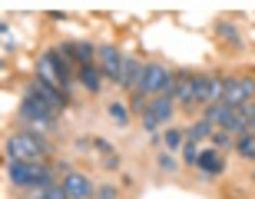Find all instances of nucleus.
<instances>
[{
  "mask_svg": "<svg viewBox=\"0 0 255 199\" xmlns=\"http://www.w3.org/2000/svg\"><path fill=\"white\" fill-rule=\"evenodd\" d=\"M47 153H50V146L40 133H17V136L7 140L10 163H43Z\"/></svg>",
  "mask_w": 255,
  "mask_h": 199,
  "instance_id": "f257e3e1",
  "label": "nucleus"
},
{
  "mask_svg": "<svg viewBox=\"0 0 255 199\" xmlns=\"http://www.w3.org/2000/svg\"><path fill=\"white\" fill-rule=\"evenodd\" d=\"M202 93H206V76H196L189 70L176 73V90H172V100L182 106H192L199 100L202 103Z\"/></svg>",
  "mask_w": 255,
  "mask_h": 199,
  "instance_id": "f03ea898",
  "label": "nucleus"
},
{
  "mask_svg": "<svg viewBox=\"0 0 255 199\" xmlns=\"http://www.w3.org/2000/svg\"><path fill=\"white\" fill-rule=\"evenodd\" d=\"M20 120H23V123H30V126H33V133H37L40 126H47L50 120H53V110H50V106L43 103L33 90H27V93H23V100H20Z\"/></svg>",
  "mask_w": 255,
  "mask_h": 199,
  "instance_id": "7ed1b4c3",
  "label": "nucleus"
},
{
  "mask_svg": "<svg viewBox=\"0 0 255 199\" xmlns=\"http://www.w3.org/2000/svg\"><path fill=\"white\" fill-rule=\"evenodd\" d=\"M229 106H249L255 103V80L252 76H229L226 80V96H222Z\"/></svg>",
  "mask_w": 255,
  "mask_h": 199,
  "instance_id": "20e7f679",
  "label": "nucleus"
},
{
  "mask_svg": "<svg viewBox=\"0 0 255 199\" xmlns=\"http://www.w3.org/2000/svg\"><path fill=\"white\" fill-rule=\"evenodd\" d=\"M37 80H43V83L57 86V90L66 93V80H63V73H60V66H57V50H50V53H43V57L37 60Z\"/></svg>",
  "mask_w": 255,
  "mask_h": 199,
  "instance_id": "39448f33",
  "label": "nucleus"
},
{
  "mask_svg": "<svg viewBox=\"0 0 255 199\" xmlns=\"http://www.w3.org/2000/svg\"><path fill=\"white\" fill-rule=\"evenodd\" d=\"M60 186H63V193H66L70 199H90V196H96L90 176H83V173H76V170H66Z\"/></svg>",
  "mask_w": 255,
  "mask_h": 199,
  "instance_id": "423d86ee",
  "label": "nucleus"
},
{
  "mask_svg": "<svg viewBox=\"0 0 255 199\" xmlns=\"http://www.w3.org/2000/svg\"><path fill=\"white\" fill-rule=\"evenodd\" d=\"M96 66H100V73H103V76H110V80L120 83L123 57H120V50H116L113 43H103V47H100V53H96Z\"/></svg>",
  "mask_w": 255,
  "mask_h": 199,
  "instance_id": "0eeeda50",
  "label": "nucleus"
},
{
  "mask_svg": "<svg viewBox=\"0 0 255 199\" xmlns=\"http://www.w3.org/2000/svg\"><path fill=\"white\" fill-rule=\"evenodd\" d=\"M30 90H33V93H37L40 100H43V103H47L50 110H53V113L66 106V93H63V90H57V86L43 83V80H33V83H30Z\"/></svg>",
  "mask_w": 255,
  "mask_h": 199,
  "instance_id": "6e6552de",
  "label": "nucleus"
},
{
  "mask_svg": "<svg viewBox=\"0 0 255 199\" xmlns=\"http://www.w3.org/2000/svg\"><path fill=\"white\" fill-rule=\"evenodd\" d=\"M142 66H146V63H139V60H132V57H123V70H120V86H123V90L132 93V90L139 86Z\"/></svg>",
  "mask_w": 255,
  "mask_h": 199,
  "instance_id": "1a4fd4ad",
  "label": "nucleus"
},
{
  "mask_svg": "<svg viewBox=\"0 0 255 199\" xmlns=\"http://www.w3.org/2000/svg\"><path fill=\"white\" fill-rule=\"evenodd\" d=\"M76 80H80V86H83L86 93H100V90H103V86H100L103 73H100V66H96V63H83V66H76Z\"/></svg>",
  "mask_w": 255,
  "mask_h": 199,
  "instance_id": "9d476101",
  "label": "nucleus"
},
{
  "mask_svg": "<svg viewBox=\"0 0 255 199\" xmlns=\"http://www.w3.org/2000/svg\"><path fill=\"white\" fill-rule=\"evenodd\" d=\"M199 173H206V176H219V173L226 170V153L219 150H202V156H199Z\"/></svg>",
  "mask_w": 255,
  "mask_h": 199,
  "instance_id": "9b49d317",
  "label": "nucleus"
},
{
  "mask_svg": "<svg viewBox=\"0 0 255 199\" xmlns=\"http://www.w3.org/2000/svg\"><path fill=\"white\" fill-rule=\"evenodd\" d=\"M172 106H176V100L172 96H152V103H149V116L156 120V123H169L172 120Z\"/></svg>",
  "mask_w": 255,
  "mask_h": 199,
  "instance_id": "f8f14e48",
  "label": "nucleus"
},
{
  "mask_svg": "<svg viewBox=\"0 0 255 199\" xmlns=\"http://www.w3.org/2000/svg\"><path fill=\"white\" fill-rule=\"evenodd\" d=\"M232 113H236V106H229L226 100H222V103L209 106V110H206V113H202V116H206V120H209V123H212V126H216V130H226V123H229V120H232Z\"/></svg>",
  "mask_w": 255,
  "mask_h": 199,
  "instance_id": "ddd939ff",
  "label": "nucleus"
},
{
  "mask_svg": "<svg viewBox=\"0 0 255 199\" xmlns=\"http://www.w3.org/2000/svg\"><path fill=\"white\" fill-rule=\"evenodd\" d=\"M222 96H226V80H222V76H206V93H202V103L216 106V103H222Z\"/></svg>",
  "mask_w": 255,
  "mask_h": 199,
  "instance_id": "4468645a",
  "label": "nucleus"
},
{
  "mask_svg": "<svg viewBox=\"0 0 255 199\" xmlns=\"http://www.w3.org/2000/svg\"><path fill=\"white\" fill-rule=\"evenodd\" d=\"M212 133H216V126H212V123H209V120H206V116H202V120H196V123H192L189 130H186V143H199V140H209Z\"/></svg>",
  "mask_w": 255,
  "mask_h": 199,
  "instance_id": "2eb2a0df",
  "label": "nucleus"
},
{
  "mask_svg": "<svg viewBox=\"0 0 255 199\" xmlns=\"http://www.w3.org/2000/svg\"><path fill=\"white\" fill-rule=\"evenodd\" d=\"M149 103H152V96H146L142 90H132V96H129V113H136L142 120V116L149 113Z\"/></svg>",
  "mask_w": 255,
  "mask_h": 199,
  "instance_id": "dca6fc26",
  "label": "nucleus"
},
{
  "mask_svg": "<svg viewBox=\"0 0 255 199\" xmlns=\"http://www.w3.org/2000/svg\"><path fill=\"white\" fill-rule=\"evenodd\" d=\"M236 153L242 160H255V133H242L236 136Z\"/></svg>",
  "mask_w": 255,
  "mask_h": 199,
  "instance_id": "f3484780",
  "label": "nucleus"
},
{
  "mask_svg": "<svg viewBox=\"0 0 255 199\" xmlns=\"http://www.w3.org/2000/svg\"><path fill=\"white\" fill-rule=\"evenodd\" d=\"M159 140H162V146H166V153H172V150H179V146H186V133L176 130V126H169Z\"/></svg>",
  "mask_w": 255,
  "mask_h": 199,
  "instance_id": "a211bd4d",
  "label": "nucleus"
},
{
  "mask_svg": "<svg viewBox=\"0 0 255 199\" xmlns=\"http://www.w3.org/2000/svg\"><path fill=\"white\" fill-rule=\"evenodd\" d=\"M106 116H110L116 126H126V123H129V106H126V103H110V106H106Z\"/></svg>",
  "mask_w": 255,
  "mask_h": 199,
  "instance_id": "6ab92c4d",
  "label": "nucleus"
},
{
  "mask_svg": "<svg viewBox=\"0 0 255 199\" xmlns=\"http://www.w3.org/2000/svg\"><path fill=\"white\" fill-rule=\"evenodd\" d=\"M209 140H212V150H219V153H226L229 146H236V136H232L229 130H216Z\"/></svg>",
  "mask_w": 255,
  "mask_h": 199,
  "instance_id": "aec40b11",
  "label": "nucleus"
},
{
  "mask_svg": "<svg viewBox=\"0 0 255 199\" xmlns=\"http://www.w3.org/2000/svg\"><path fill=\"white\" fill-rule=\"evenodd\" d=\"M199 156H202V150H199L196 143H186V146H182V163H186V166H196Z\"/></svg>",
  "mask_w": 255,
  "mask_h": 199,
  "instance_id": "412c9836",
  "label": "nucleus"
},
{
  "mask_svg": "<svg viewBox=\"0 0 255 199\" xmlns=\"http://www.w3.org/2000/svg\"><path fill=\"white\" fill-rule=\"evenodd\" d=\"M159 170H162V173H176V170H179V163L172 160L169 153H162V156H159Z\"/></svg>",
  "mask_w": 255,
  "mask_h": 199,
  "instance_id": "4be33fe9",
  "label": "nucleus"
},
{
  "mask_svg": "<svg viewBox=\"0 0 255 199\" xmlns=\"http://www.w3.org/2000/svg\"><path fill=\"white\" fill-rule=\"evenodd\" d=\"M96 199H120V196H116L113 186H100V190H96Z\"/></svg>",
  "mask_w": 255,
  "mask_h": 199,
  "instance_id": "5701e85b",
  "label": "nucleus"
},
{
  "mask_svg": "<svg viewBox=\"0 0 255 199\" xmlns=\"http://www.w3.org/2000/svg\"><path fill=\"white\" fill-rule=\"evenodd\" d=\"M219 33H222V37H226L229 43H239V37H236V30L229 27V23H222V27H219Z\"/></svg>",
  "mask_w": 255,
  "mask_h": 199,
  "instance_id": "b1692460",
  "label": "nucleus"
},
{
  "mask_svg": "<svg viewBox=\"0 0 255 199\" xmlns=\"http://www.w3.org/2000/svg\"><path fill=\"white\" fill-rule=\"evenodd\" d=\"M0 33H3V50H10V47H13V33H10L7 23H0Z\"/></svg>",
  "mask_w": 255,
  "mask_h": 199,
  "instance_id": "393cba45",
  "label": "nucleus"
},
{
  "mask_svg": "<svg viewBox=\"0 0 255 199\" xmlns=\"http://www.w3.org/2000/svg\"><path fill=\"white\" fill-rule=\"evenodd\" d=\"M252 113H255V103H252Z\"/></svg>",
  "mask_w": 255,
  "mask_h": 199,
  "instance_id": "a878e982",
  "label": "nucleus"
}]
</instances>
